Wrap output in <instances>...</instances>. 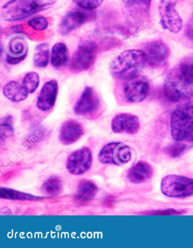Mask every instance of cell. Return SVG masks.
Instances as JSON below:
<instances>
[{
	"instance_id": "cell-1",
	"label": "cell",
	"mask_w": 193,
	"mask_h": 248,
	"mask_svg": "<svg viewBox=\"0 0 193 248\" xmlns=\"http://www.w3.org/2000/svg\"><path fill=\"white\" fill-rule=\"evenodd\" d=\"M164 95L174 103L193 96V63H182L173 69L164 83Z\"/></svg>"
},
{
	"instance_id": "cell-2",
	"label": "cell",
	"mask_w": 193,
	"mask_h": 248,
	"mask_svg": "<svg viewBox=\"0 0 193 248\" xmlns=\"http://www.w3.org/2000/svg\"><path fill=\"white\" fill-rule=\"evenodd\" d=\"M146 64L142 50H127L121 53L110 65V71L116 78L128 80L139 76Z\"/></svg>"
},
{
	"instance_id": "cell-3",
	"label": "cell",
	"mask_w": 193,
	"mask_h": 248,
	"mask_svg": "<svg viewBox=\"0 0 193 248\" xmlns=\"http://www.w3.org/2000/svg\"><path fill=\"white\" fill-rule=\"evenodd\" d=\"M58 0H9L1 9V16L7 21L25 19L36 13L45 11Z\"/></svg>"
},
{
	"instance_id": "cell-4",
	"label": "cell",
	"mask_w": 193,
	"mask_h": 248,
	"mask_svg": "<svg viewBox=\"0 0 193 248\" xmlns=\"http://www.w3.org/2000/svg\"><path fill=\"white\" fill-rule=\"evenodd\" d=\"M171 131L178 142H193V105L179 107L172 113Z\"/></svg>"
},
{
	"instance_id": "cell-5",
	"label": "cell",
	"mask_w": 193,
	"mask_h": 248,
	"mask_svg": "<svg viewBox=\"0 0 193 248\" xmlns=\"http://www.w3.org/2000/svg\"><path fill=\"white\" fill-rule=\"evenodd\" d=\"M132 147L122 142H111L103 147L99 154V159L103 164L122 166L133 159Z\"/></svg>"
},
{
	"instance_id": "cell-6",
	"label": "cell",
	"mask_w": 193,
	"mask_h": 248,
	"mask_svg": "<svg viewBox=\"0 0 193 248\" xmlns=\"http://www.w3.org/2000/svg\"><path fill=\"white\" fill-rule=\"evenodd\" d=\"M161 190L165 196L171 198L188 197L193 195V179L189 177L169 175L162 180Z\"/></svg>"
},
{
	"instance_id": "cell-7",
	"label": "cell",
	"mask_w": 193,
	"mask_h": 248,
	"mask_svg": "<svg viewBox=\"0 0 193 248\" xmlns=\"http://www.w3.org/2000/svg\"><path fill=\"white\" fill-rule=\"evenodd\" d=\"M182 0H161L160 16L162 28L173 33H178L182 29V20L176 9L177 3Z\"/></svg>"
},
{
	"instance_id": "cell-8",
	"label": "cell",
	"mask_w": 193,
	"mask_h": 248,
	"mask_svg": "<svg viewBox=\"0 0 193 248\" xmlns=\"http://www.w3.org/2000/svg\"><path fill=\"white\" fill-rule=\"evenodd\" d=\"M142 51L144 53L146 64L153 69L159 68L170 56V49L162 40L146 43Z\"/></svg>"
},
{
	"instance_id": "cell-9",
	"label": "cell",
	"mask_w": 193,
	"mask_h": 248,
	"mask_svg": "<svg viewBox=\"0 0 193 248\" xmlns=\"http://www.w3.org/2000/svg\"><path fill=\"white\" fill-rule=\"evenodd\" d=\"M101 100L98 93L91 87H86L74 107L76 115L94 117L101 108Z\"/></svg>"
},
{
	"instance_id": "cell-10",
	"label": "cell",
	"mask_w": 193,
	"mask_h": 248,
	"mask_svg": "<svg viewBox=\"0 0 193 248\" xmlns=\"http://www.w3.org/2000/svg\"><path fill=\"white\" fill-rule=\"evenodd\" d=\"M92 154L88 147H83L73 152L68 157L66 169L73 175H81L91 169Z\"/></svg>"
},
{
	"instance_id": "cell-11",
	"label": "cell",
	"mask_w": 193,
	"mask_h": 248,
	"mask_svg": "<svg viewBox=\"0 0 193 248\" xmlns=\"http://www.w3.org/2000/svg\"><path fill=\"white\" fill-rule=\"evenodd\" d=\"M149 83L145 77L138 76L129 79L125 83L124 92L128 102L135 103L144 101L149 92Z\"/></svg>"
},
{
	"instance_id": "cell-12",
	"label": "cell",
	"mask_w": 193,
	"mask_h": 248,
	"mask_svg": "<svg viewBox=\"0 0 193 248\" xmlns=\"http://www.w3.org/2000/svg\"><path fill=\"white\" fill-rule=\"evenodd\" d=\"M120 40L113 37L92 34L86 35L80 40L78 47L83 48L95 53L108 51L116 47Z\"/></svg>"
},
{
	"instance_id": "cell-13",
	"label": "cell",
	"mask_w": 193,
	"mask_h": 248,
	"mask_svg": "<svg viewBox=\"0 0 193 248\" xmlns=\"http://www.w3.org/2000/svg\"><path fill=\"white\" fill-rule=\"evenodd\" d=\"M138 117L131 113H122L115 116L111 123L112 131L115 133L135 135L140 129Z\"/></svg>"
},
{
	"instance_id": "cell-14",
	"label": "cell",
	"mask_w": 193,
	"mask_h": 248,
	"mask_svg": "<svg viewBox=\"0 0 193 248\" xmlns=\"http://www.w3.org/2000/svg\"><path fill=\"white\" fill-rule=\"evenodd\" d=\"M151 0H122L125 11L130 18L143 23L149 16Z\"/></svg>"
},
{
	"instance_id": "cell-15",
	"label": "cell",
	"mask_w": 193,
	"mask_h": 248,
	"mask_svg": "<svg viewBox=\"0 0 193 248\" xmlns=\"http://www.w3.org/2000/svg\"><path fill=\"white\" fill-rule=\"evenodd\" d=\"M94 13L81 11H74L68 13L62 18L59 26V32L66 35L94 18Z\"/></svg>"
},
{
	"instance_id": "cell-16",
	"label": "cell",
	"mask_w": 193,
	"mask_h": 248,
	"mask_svg": "<svg viewBox=\"0 0 193 248\" xmlns=\"http://www.w3.org/2000/svg\"><path fill=\"white\" fill-rule=\"evenodd\" d=\"M58 90L57 80L53 79L46 82L38 96L36 103L38 108L43 111L51 110L55 105Z\"/></svg>"
},
{
	"instance_id": "cell-17",
	"label": "cell",
	"mask_w": 193,
	"mask_h": 248,
	"mask_svg": "<svg viewBox=\"0 0 193 248\" xmlns=\"http://www.w3.org/2000/svg\"><path fill=\"white\" fill-rule=\"evenodd\" d=\"M84 135V127L75 120H68L62 124L59 130V139L64 145L74 143Z\"/></svg>"
},
{
	"instance_id": "cell-18",
	"label": "cell",
	"mask_w": 193,
	"mask_h": 248,
	"mask_svg": "<svg viewBox=\"0 0 193 248\" xmlns=\"http://www.w3.org/2000/svg\"><path fill=\"white\" fill-rule=\"evenodd\" d=\"M96 60V53L88 50L78 47L73 53L69 68L72 72L80 73L91 68Z\"/></svg>"
},
{
	"instance_id": "cell-19",
	"label": "cell",
	"mask_w": 193,
	"mask_h": 248,
	"mask_svg": "<svg viewBox=\"0 0 193 248\" xmlns=\"http://www.w3.org/2000/svg\"><path fill=\"white\" fill-rule=\"evenodd\" d=\"M28 52V45L24 39L14 37L8 43L6 62L9 64H18L26 59Z\"/></svg>"
},
{
	"instance_id": "cell-20",
	"label": "cell",
	"mask_w": 193,
	"mask_h": 248,
	"mask_svg": "<svg viewBox=\"0 0 193 248\" xmlns=\"http://www.w3.org/2000/svg\"><path fill=\"white\" fill-rule=\"evenodd\" d=\"M152 166L145 161H139L130 169L128 172V178L133 184H141L148 182L152 178Z\"/></svg>"
},
{
	"instance_id": "cell-21",
	"label": "cell",
	"mask_w": 193,
	"mask_h": 248,
	"mask_svg": "<svg viewBox=\"0 0 193 248\" xmlns=\"http://www.w3.org/2000/svg\"><path fill=\"white\" fill-rule=\"evenodd\" d=\"M98 192V187L90 180L80 181L75 193V198L79 202L86 203L94 199Z\"/></svg>"
},
{
	"instance_id": "cell-22",
	"label": "cell",
	"mask_w": 193,
	"mask_h": 248,
	"mask_svg": "<svg viewBox=\"0 0 193 248\" xmlns=\"http://www.w3.org/2000/svg\"><path fill=\"white\" fill-rule=\"evenodd\" d=\"M3 93L6 98L14 102L23 101L28 98L29 93L23 85L12 80L4 86Z\"/></svg>"
},
{
	"instance_id": "cell-23",
	"label": "cell",
	"mask_w": 193,
	"mask_h": 248,
	"mask_svg": "<svg viewBox=\"0 0 193 248\" xmlns=\"http://www.w3.org/2000/svg\"><path fill=\"white\" fill-rule=\"evenodd\" d=\"M69 56L67 46L62 43H57L52 48L51 63L56 68H61L67 64Z\"/></svg>"
},
{
	"instance_id": "cell-24",
	"label": "cell",
	"mask_w": 193,
	"mask_h": 248,
	"mask_svg": "<svg viewBox=\"0 0 193 248\" xmlns=\"http://www.w3.org/2000/svg\"><path fill=\"white\" fill-rule=\"evenodd\" d=\"M62 182L58 176H51L45 181L42 186L43 193L48 196H57L62 190Z\"/></svg>"
},
{
	"instance_id": "cell-25",
	"label": "cell",
	"mask_w": 193,
	"mask_h": 248,
	"mask_svg": "<svg viewBox=\"0 0 193 248\" xmlns=\"http://www.w3.org/2000/svg\"><path fill=\"white\" fill-rule=\"evenodd\" d=\"M36 52L34 57V65L38 68H45L49 61V50L47 43H43L36 47Z\"/></svg>"
},
{
	"instance_id": "cell-26",
	"label": "cell",
	"mask_w": 193,
	"mask_h": 248,
	"mask_svg": "<svg viewBox=\"0 0 193 248\" xmlns=\"http://www.w3.org/2000/svg\"><path fill=\"white\" fill-rule=\"evenodd\" d=\"M40 83V77L35 72L26 74L23 78V86L29 93H34L38 89Z\"/></svg>"
},
{
	"instance_id": "cell-27",
	"label": "cell",
	"mask_w": 193,
	"mask_h": 248,
	"mask_svg": "<svg viewBox=\"0 0 193 248\" xmlns=\"http://www.w3.org/2000/svg\"><path fill=\"white\" fill-rule=\"evenodd\" d=\"M2 199H9L12 200H34L37 197L18 192L11 189L1 188L0 193Z\"/></svg>"
},
{
	"instance_id": "cell-28",
	"label": "cell",
	"mask_w": 193,
	"mask_h": 248,
	"mask_svg": "<svg viewBox=\"0 0 193 248\" xmlns=\"http://www.w3.org/2000/svg\"><path fill=\"white\" fill-rule=\"evenodd\" d=\"M28 24L36 31H43L47 29L48 21L44 16H39V17L30 19Z\"/></svg>"
},
{
	"instance_id": "cell-29",
	"label": "cell",
	"mask_w": 193,
	"mask_h": 248,
	"mask_svg": "<svg viewBox=\"0 0 193 248\" xmlns=\"http://www.w3.org/2000/svg\"><path fill=\"white\" fill-rule=\"evenodd\" d=\"M80 8L85 10H94L99 7L104 0H73Z\"/></svg>"
},
{
	"instance_id": "cell-30",
	"label": "cell",
	"mask_w": 193,
	"mask_h": 248,
	"mask_svg": "<svg viewBox=\"0 0 193 248\" xmlns=\"http://www.w3.org/2000/svg\"><path fill=\"white\" fill-rule=\"evenodd\" d=\"M179 142L172 144L168 147L167 150L169 155L173 157H178L187 148L186 144Z\"/></svg>"
},
{
	"instance_id": "cell-31",
	"label": "cell",
	"mask_w": 193,
	"mask_h": 248,
	"mask_svg": "<svg viewBox=\"0 0 193 248\" xmlns=\"http://www.w3.org/2000/svg\"><path fill=\"white\" fill-rule=\"evenodd\" d=\"M183 213L182 211H178L175 209H169L167 210H158L153 211H147L141 213L142 215H152V216H169L178 215Z\"/></svg>"
},
{
	"instance_id": "cell-32",
	"label": "cell",
	"mask_w": 193,
	"mask_h": 248,
	"mask_svg": "<svg viewBox=\"0 0 193 248\" xmlns=\"http://www.w3.org/2000/svg\"><path fill=\"white\" fill-rule=\"evenodd\" d=\"M4 134L1 135V139L3 137H7L13 132L12 127V117L11 116L6 117L4 120L2 121L1 124V132Z\"/></svg>"
},
{
	"instance_id": "cell-33",
	"label": "cell",
	"mask_w": 193,
	"mask_h": 248,
	"mask_svg": "<svg viewBox=\"0 0 193 248\" xmlns=\"http://www.w3.org/2000/svg\"><path fill=\"white\" fill-rule=\"evenodd\" d=\"M186 33L188 37L193 38V17L188 23L186 28Z\"/></svg>"
}]
</instances>
